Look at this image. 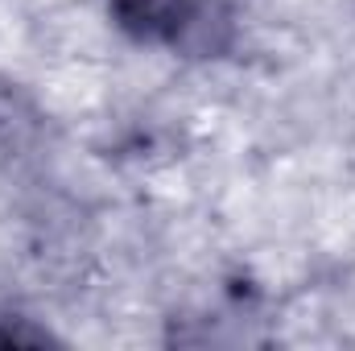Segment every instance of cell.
I'll list each match as a JSON object with an SVG mask.
<instances>
[{
	"label": "cell",
	"mask_w": 355,
	"mask_h": 351,
	"mask_svg": "<svg viewBox=\"0 0 355 351\" xmlns=\"http://www.w3.org/2000/svg\"><path fill=\"white\" fill-rule=\"evenodd\" d=\"M116 21L141 37H178L190 8L186 0H107Z\"/></svg>",
	"instance_id": "obj_1"
}]
</instances>
